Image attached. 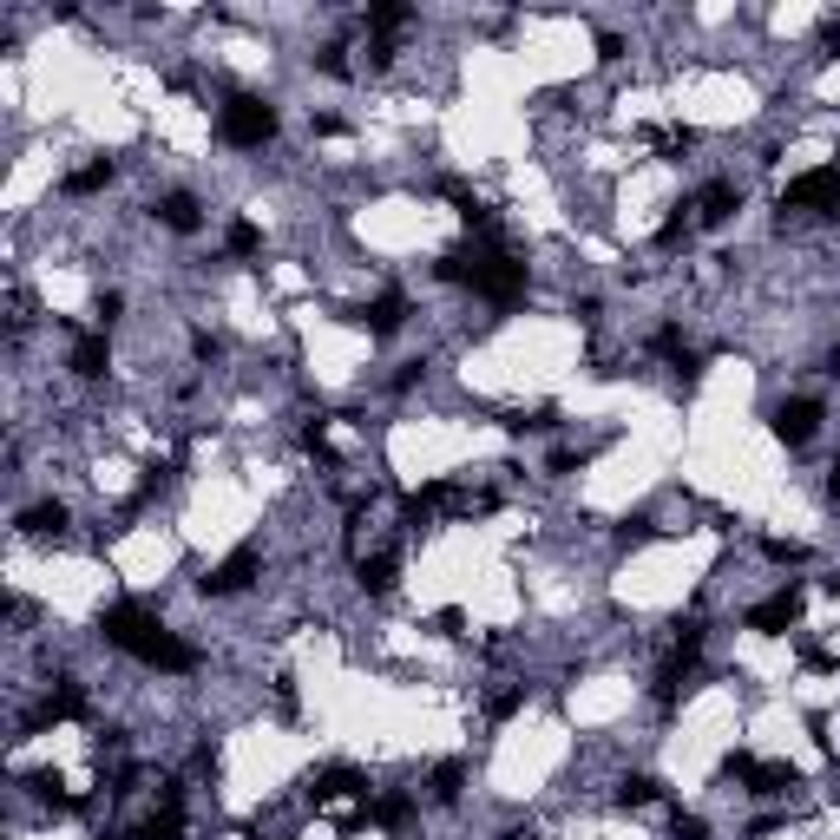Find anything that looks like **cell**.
Listing matches in <instances>:
<instances>
[{"label":"cell","mask_w":840,"mask_h":840,"mask_svg":"<svg viewBox=\"0 0 840 840\" xmlns=\"http://www.w3.org/2000/svg\"><path fill=\"white\" fill-rule=\"evenodd\" d=\"M99 631H105L112 651L138 657L145 670H171V677H177V670H197V651H191L177 631H164V618H151L145 605H105Z\"/></svg>","instance_id":"6da1fadb"},{"label":"cell","mask_w":840,"mask_h":840,"mask_svg":"<svg viewBox=\"0 0 840 840\" xmlns=\"http://www.w3.org/2000/svg\"><path fill=\"white\" fill-rule=\"evenodd\" d=\"M217 131H223V145H237V151H263V145L276 138V105L256 99V92H237V99H223Z\"/></svg>","instance_id":"7a4b0ae2"},{"label":"cell","mask_w":840,"mask_h":840,"mask_svg":"<svg viewBox=\"0 0 840 840\" xmlns=\"http://www.w3.org/2000/svg\"><path fill=\"white\" fill-rule=\"evenodd\" d=\"M815 204L840 210V164H815V171L789 177V191H782V210H815Z\"/></svg>","instance_id":"3957f363"},{"label":"cell","mask_w":840,"mask_h":840,"mask_svg":"<svg viewBox=\"0 0 840 840\" xmlns=\"http://www.w3.org/2000/svg\"><path fill=\"white\" fill-rule=\"evenodd\" d=\"M256 565H263V559H256V545H237L223 565H210V572H204V591H210V598H237V591H250Z\"/></svg>","instance_id":"277c9868"},{"label":"cell","mask_w":840,"mask_h":840,"mask_svg":"<svg viewBox=\"0 0 840 840\" xmlns=\"http://www.w3.org/2000/svg\"><path fill=\"white\" fill-rule=\"evenodd\" d=\"M815 427H821V401H815V394H795V401H782V407H775V440L808 447V440H815Z\"/></svg>","instance_id":"5b68a950"},{"label":"cell","mask_w":840,"mask_h":840,"mask_svg":"<svg viewBox=\"0 0 840 840\" xmlns=\"http://www.w3.org/2000/svg\"><path fill=\"white\" fill-rule=\"evenodd\" d=\"M690 210H697V223H710V230H723V223H729V217L743 210V184H729V177H716V184H703V191H697V204H690Z\"/></svg>","instance_id":"8992f818"},{"label":"cell","mask_w":840,"mask_h":840,"mask_svg":"<svg viewBox=\"0 0 840 840\" xmlns=\"http://www.w3.org/2000/svg\"><path fill=\"white\" fill-rule=\"evenodd\" d=\"M802 624V591L789 585V591H775V598H762L756 611H749V631H762V637H775V631H795Z\"/></svg>","instance_id":"52a82bcc"},{"label":"cell","mask_w":840,"mask_h":840,"mask_svg":"<svg viewBox=\"0 0 840 840\" xmlns=\"http://www.w3.org/2000/svg\"><path fill=\"white\" fill-rule=\"evenodd\" d=\"M342 795H361V802H368V782H361L355 769H342V762H329V769L309 775V808H329V802H342Z\"/></svg>","instance_id":"ba28073f"},{"label":"cell","mask_w":840,"mask_h":840,"mask_svg":"<svg viewBox=\"0 0 840 840\" xmlns=\"http://www.w3.org/2000/svg\"><path fill=\"white\" fill-rule=\"evenodd\" d=\"M401 322H407V296H401V289H388V296L361 302V329H368V335H394Z\"/></svg>","instance_id":"9c48e42d"},{"label":"cell","mask_w":840,"mask_h":840,"mask_svg":"<svg viewBox=\"0 0 840 840\" xmlns=\"http://www.w3.org/2000/svg\"><path fill=\"white\" fill-rule=\"evenodd\" d=\"M355 578H361V591H368V598H388V591H394V578H401V559H394V552H375V559H361V565H355Z\"/></svg>","instance_id":"30bf717a"},{"label":"cell","mask_w":840,"mask_h":840,"mask_svg":"<svg viewBox=\"0 0 840 840\" xmlns=\"http://www.w3.org/2000/svg\"><path fill=\"white\" fill-rule=\"evenodd\" d=\"M138 840H184V795H177V789H164L158 815L145 821V835H138Z\"/></svg>","instance_id":"8fae6325"},{"label":"cell","mask_w":840,"mask_h":840,"mask_svg":"<svg viewBox=\"0 0 840 840\" xmlns=\"http://www.w3.org/2000/svg\"><path fill=\"white\" fill-rule=\"evenodd\" d=\"M105 368H112V348H105V335H79V342H72V375H79V381H99Z\"/></svg>","instance_id":"7c38bea8"},{"label":"cell","mask_w":840,"mask_h":840,"mask_svg":"<svg viewBox=\"0 0 840 840\" xmlns=\"http://www.w3.org/2000/svg\"><path fill=\"white\" fill-rule=\"evenodd\" d=\"M72 716H85V690L79 683H59V690H46V703H39L33 723H72Z\"/></svg>","instance_id":"4fadbf2b"},{"label":"cell","mask_w":840,"mask_h":840,"mask_svg":"<svg viewBox=\"0 0 840 840\" xmlns=\"http://www.w3.org/2000/svg\"><path fill=\"white\" fill-rule=\"evenodd\" d=\"M112 184V158H92V164H79V171H66V197H92V191H105Z\"/></svg>","instance_id":"5bb4252c"},{"label":"cell","mask_w":840,"mask_h":840,"mask_svg":"<svg viewBox=\"0 0 840 840\" xmlns=\"http://www.w3.org/2000/svg\"><path fill=\"white\" fill-rule=\"evenodd\" d=\"M158 223H164V230H184V237H191V230L204 223V217H197V197H184V191L158 197Z\"/></svg>","instance_id":"9a60e30c"},{"label":"cell","mask_w":840,"mask_h":840,"mask_svg":"<svg viewBox=\"0 0 840 840\" xmlns=\"http://www.w3.org/2000/svg\"><path fill=\"white\" fill-rule=\"evenodd\" d=\"M802 775L789 769V762H756V775H749V795H789Z\"/></svg>","instance_id":"2e32d148"},{"label":"cell","mask_w":840,"mask_h":840,"mask_svg":"<svg viewBox=\"0 0 840 840\" xmlns=\"http://www.w3.org/2000/svg\"><path fill=\"white\" fill-rule=\"evenodd\" d=\"M368 815H375V828H407V821H414V795H401V789H394V795H381Z\"/></svg>","instance_id":"e0dca14e"},{"label":"cell","mask_w":840,"mask_h":840,"mask_svg":"<svg viewBox=\"0 0 840 840\" xmlns=\"http://www.w3.org/2000/svg\"><path fill=\"white\" fill-rule=\"evenodd\" d=\"M66 526V506L53 499V506H33V513H20V532L26 539H46V532H59Z\"/></svg>","instance_id":"ac0fdd59"},{"label":"cell","mask_w":840,"mask_h":840,"mask_svg":"<svg viewBox=\"0 0 840 840\" xmlns=\"http://www.w3.org/2000/svg\"><path fill=\"white\" fill-rule=\"evenodd\" d=\"M223 243H230V256H256V250H263V230H256V223H250V217H237V223H230V237H223Z\"/></svg>","instance_id":"d6986e66"},{"label":"cell","mask_w":840,"mask_h":840,"mask_svg":"<svg viewBox=\"0 0 840 840\" xmlns=\"http://www.w3.org/2000/svg\"><path fill=\"white\" fill-rule=\"evenodd\" d=\"M657 795H664V782H657V775H631V782L618 789V802H624V808H644V802H657Z\"/></svg>","instance_id":"ffe728a7"},{"label":"cell","mask_w":840,"mask_h":840,"mask_svg":"<svg viewBox=\"0 0 840 840\" xmlns=\"http://www.w3.org/2000/svg\"><path fill=\"white\" fill-rule=\"evenodd\" d=\"M368 26H375V33H401V26H407V7H394V0H375V7H368Z\"/></svg>","instance_id":"44dd1931"},{"label":"cell","mask_w":840,"mask_h":840,"mask_svg":"<svg viewBox=\"0 0 840 840\" xmlns=\"http://www.w3.org/2000/svg\"><path fill=\"white\" fill-rule=\"evenodd\" d=\"M460 782H467V769L460 762H440L434 769V802H460Z\"/></svg>","instance_id":"7402d4cb"},{"label":"cell","mask_w":840,"mask_h":840,"mask_svg":"<svg viewBox=\"0 0 840 840\" xmlns=\"http://www.w3.org/2000/svg\"><path fill=\"white\" fill-rule=\"evenodd\" d=\"M762 552H769L775 565H802V559H808V545H795V539H769Z\"/></svg>","instance_id":"603a6c76"},{"label":"cell","mask_w":840,"mask_h":840,"mask_svg":"<svg viewBox=\"0 0 840 840\" xmlns=\"http://www.w3.org/2000/svg\"><path fill=\"white\" fill-rule=\"evenodd\" d=\"M315 66H322V72H335V79H348V59H342V46H322V53H315Z\"/></svg>","instance_id":"cb8c5ba5"},{"label":"cell","mask_w":840,"mask_h":840,"mask_svg":"<svg viewBox=\"0 0 840 840\" xmlns=\"http://www.w3.org/2000/svg\"><path fill=\"white\" fill-rule=\"evenodd\" d=\"M519 703H526V690H499V697H493V703H486V710H493V716H499V723H506V716H513V710H519Z\"/></svg>","instance_id":"d4e9b609"},{"label":"cell","mask_w":840,"mask_h":840,"mask_svg":"<svg viewBox=\"0 0 840 840\" xmlns=\"http://www.w3.org/2000/svg\"><path fill=\"white\" fill-rule=\"evenodd\" d=\"M670 835H677V840H703V821H697V815H683V808H677V821H670Z\"/></svg>","instance_id":"484cf974"},{"label":"cell","mask_w":840,"mask_h":840,"mask_svg":"<svg viewBox=\"0 0 840 840\" xmlns=\"http://www.w3.org/2000/svg\"><path fill=\"white\" fill-rule=\"evenodd\" d=\"M118 315H125V296H118V289H105V296H99V322H118Z\"/></svg>","instance_id":"4316f807"},{"label":"cell","mask_w":840,"mask_h":840,"mask_svg":"<svg viewBox=\"0 0 840 840\" xmlns=\"http://www.w3.org/2000/svg\"><path fill=\"white\" fill-rule=\"evenodd\" d=\"M434 624H440V637H460V624H467V611H453V605H447V611H440Z\"/></svg>","instance_id":"83f0119b"},{"label":"cell","mask_w":840,"mask_h":840,"mask_svg":"<svg viewBox=\"0 0 840 840\" xmlns=\"http://www.w3.org/2000/svg\"><path fill=\"white\" fill-rule=\"evenodd\" d=\"M828 375H840V342H835V355H828Z\"/></svg>","instance_id":"f1b7e54d"},{"label":"cell","mask_w":840,"mask_h":840,"mask_svg":"<svg viewBox=\"0 0 840 840\" xmlns=\"http://www.w3.org/2000/svg\"><path fill=\"white\" fill-rule=\"evenodd\" d=\"M828 493H835V499H840V467H835V473H828Z\"/></svg>","instance_id":"f546056e"}]
</instances>
